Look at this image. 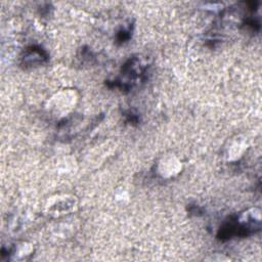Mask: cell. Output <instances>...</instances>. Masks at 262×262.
I'll use <instances>...</instances> for the list:
<instances>
[{
	"mask_svg": "<svg viewBox=\"0 0 262 262\" xmlns=\"http://www.w3.org/2000/svg\"><path fill=\"white\" fill-rule=\"evenodd\" d=\"M181 170V162L172 156L163 158L159 163V173L163 177H171L178 174Z\"/></svg>",
	"mask_w": 262,
	"mask_h": 262,
	"instance_id": "cell-1",
	"label": "cell"
},
{
	"mask_svg": "<svg viewBox=\"0 0 262 262\" xmlns=\"http://www.w3.org/2000/svg\"><path fill=\"white\" fill-rule=\"evenodd\" d=\"M75 205V199L71 196H57V199H54L53 202L48 205L49 213L54 215H61L64 213L67 214L74 209Z\"/></svg>",
	"mask_w": 262,
	"mask_h": 262,
	"instance_id": "cell-2",
	"label": "cell"
},
{
	"mask_svg": "<svg viewBox=\"0 0 262 262\" xmlns=\"http://www.w3.org/2000/svg\"><path fill=\"white\" fill-rule=\"evenodd\" d=\"M75 96L72 92H61L56 95L55 98L52 99L53 101V106L55 110H57L58 113L67 114L74 104Z\"/></svg>",
	"mask_w": 262,
	"mask_h": 262,
	"instance_id": "cell-3",
	"label": "cell"
},
{
	"mask_svg": "<svg viewBox=\"0 0 262 262\" xmlns=\"http://www.w3.org/2000/svg\"><path fill=\"white\" fill-rule=\"evenodd\" d=\"M32 251H33L32 246L27 245V244H21V245H19V246L16 248V250H15V252H14V254H13V259H14V260H23V259H26L27 256L31 255Z\"/></svg>",
	"mask_w": 262,
	"mask_h": 262,
	"instance_id": "cell-4",
	"label": "cell"
}]
</instances>
